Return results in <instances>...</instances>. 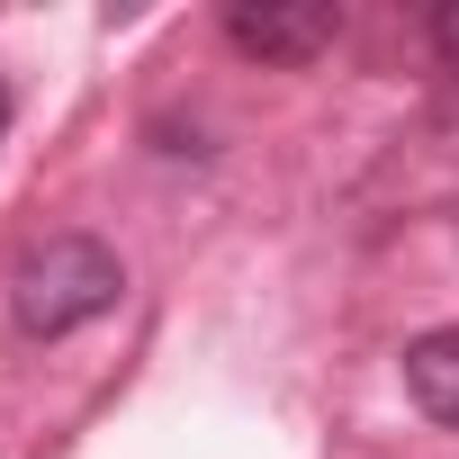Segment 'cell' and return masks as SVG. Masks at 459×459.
Segmentation results:
<instances>
[{"mask_svg":"<svg viewBox=\"0 0 459 459\" xmlns=\"http://www.w3.org/2000/svg\"><path fill=\"white\" fill-rule=\"evenodd\" d=\"M117 289H126V271H117V253H108L100 235H46V244L19 253V271H10V316L55 342V333L108 316Z\"/></svg>","mask_w":459,"mask_h":459,"instance_id":"6da1fadb","label":"cell"},{"mask_svg":"<svg viewBox=\"0 0 459 459\" xmlns=\"http://www.w3.org/2000/svg\"><path fill=\"white\" fill-rule=\"evenodd\" d=\"M225 37L253 64H316L342 37V10L333 0H235V10H225Z\"/></svg>","mask_w":459,"mask_h":459,"instance_id":"7a4b0ae2","label":"cell"},{"mask_svg":"<svg viewBox=\"0 0 459 459\" xmlns=\"http://www.w3.org/2000/svg\"><path fill=\"white\" fill-rule=\"evenodd\" d=\"M405 396L432 423H459V325H432L405 342Z\"/></svg>","mask_w":459,"mask_h":459,"instance_id":"3957f363","label":"cell"},{"mask_svg":"<svg viewBox=\"0 0 459 459\" xmlns=\"http://www.w3.org/2000/svg\"><path fill=\"white\" fill-rule=\"evenodd\" d=\"M432 46H441V64L459 73V0H441V10H432Z\"/></svg>","mask_w":459,"mask_h":459,"instance_id":"277c9868","label":"cell"},{"mask_svg":"<svg viewBox=\"0 0 459 459\" xmlns=\"http://www.w3.org/2000/svg\"><path fill=\"white\" fill-rule=\"evenodd\" d=\"M432 135H441V144H459V73H450V82H441V100H432Z\"/></svg>","mask_w":459,"mask_h":459,"instance_id":"5b68a950","label":"cell"},{"mask_svg":"<svg viewBox=\"0 0 459 459\" xmlns=\"http://www.w3.org/2000/svg\"><path fill=\"white\" fill-rule=\"evenodd\" d=\"M0 135H10V91H0Z\"/></svg>","mask_w":459,"mask_h":459,"instance_id":"8992f818","label":"cell"}]
</instances>
